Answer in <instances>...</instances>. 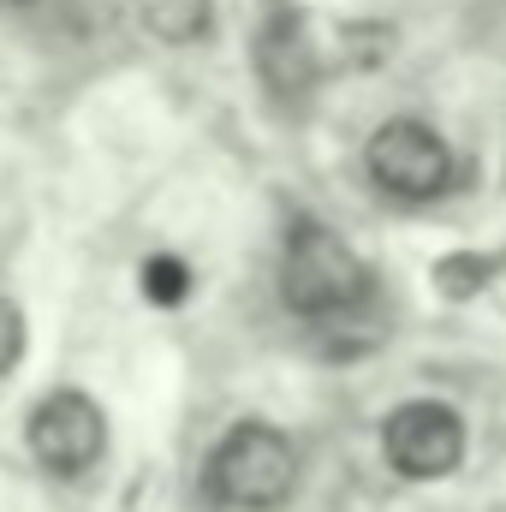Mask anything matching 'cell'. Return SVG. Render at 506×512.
I'll use <instances>...</instances> for the list:
<instances>
[{"label":"cell","mask_w":506,"mask_h":512,"mask_svg":"<svg viewBox=\"0 0 506 512\" xmlns=\"http://www.w3.org/2000/svg\"><path fill=\"white\" fill-rule=\"evenodd\" d=\"M24 340H30V328H24V310H18L12 298H0V376H12V370H18V358H24Z\"/></svg>","instance_id":"30bf717a"},{"label":"cell","mask_w":506,"mask_h":512,"mask_svg":"<svg viewBox=\"0 0 506 512\" xmlns=\"http://www.w3.org/2000/svg\"><path fill=\"white\" fill-rule=\"evenodd\" d=\"M298 453L274 423H239L209 453V495L233 512H274L292 501Z\"/></svg>","instance_id":"7a4b0ae2"},{"label":"cell","mask_w":506,"mask_h":512,"mask_svg":"<svg viewBox=\"0 0 506 512\" xmlns=\"http://www.w3.org/2000/svg\"><path fill=\"white\" fill-rule=\"evenodd\" d=\"M381 453L411 483H441L465 459V417L441 399H411L381 423Z\"/></svg>","instance_id":"5b68a950"},{"label":"cell","mask_w":506,"mask_h":512,"mask_svg":"<svg viewBox=\"0 0 506 512\" xmlns=\"http://www.w3.org/2000/svg\"><path fill=\"white\" fill-rule=\"evenodd\" d=\"M364 167H370V179L387 197L429 203L453 179V149H447L441 131L423 126V120H387V126H376L370 149H364Z\"/></svg>","instance_id":"3957f363"},{"label":"cell","mask_w":506,"mask_h":512,"mask_svg":"<svg viewBox=\"0 0 506 512\" xmlns=\"http://www.w3.org/2000/svg\"><path fill=\"white\" fill-rule=\"evenodd\" d=\"M280 292L298 316H316V322L346 316L370 298V268L322 221H298L286 233V256H280Z\"/></svg>","instance_id":"6da1fadb"},{"label":"cell","mask_w":506,"mask_h":512,"mask_svg":"<svg viewBox=\"0 0 506 512\" xmlns=\"http://www.w3.org/2000/svg\"><path fill=\"white\" fill-rule=\"evenodd\" d=\"M435 286H441L447 298H471V292H483V286H489V262H483V256H471V251L441 256V262H435Z\"/></svg>","instance_id":"9c48e42d"},{"label":"cell","mask_w":506,"mask_h":512,"mask_svg":"<svg viewBox=\"0 0 506 512\" xmlns=\"http://www.w3.org/2000/svg\"><path fill=\"white\" fill-rule=\"evenodd\" d=\"M30 453L54 477L96 471L102 453H108V417H102V405L90 393H78V387H54L30 411Z\"/></svg>","instance_id":"277c9868"},{"label":"cell","mask_w":506,"mask_h":512,"mask_svg":"<svg viewBox=\"0 0 506 512\" xmlns=\"http://www.w3.org/2000/svg\"><path fill=\"white\" fill-rule=\"evenodd\" d=\"M137 24L167 48H191L215 30V0H137Z\"/></svg>","instance_id":"52a82bcc"},{"label":"cell","mask_w":506,"mask_h":512,"mask_svg":"<svg viewBox=\"0 0 506 512\" xmlns=\"http://www.w3.org/2000/svg\"><path fill=\"white\" fill-rule=\"evenodd\" d=\"M256 72H262V84L274 90V96H310V84H316V48H310V36H304V24H298V12H274L262 30H256Z\"/></svg>","instance_id":"8992f818"},{"label":"cell","mask_w":506,"mask_h":512,"mask_svg":"<svg viewBox=\"0 0 506 512\" xmlns=\"http://www.w3.org/2000/svg\"><path fill=\"white\" fill-rule=\"evenodd\" d=\"M191 292V268L179 256H149L143 262V298L149 304H179Z\"/></svg>","instance_id":"ba28073f"}]
</instances>
